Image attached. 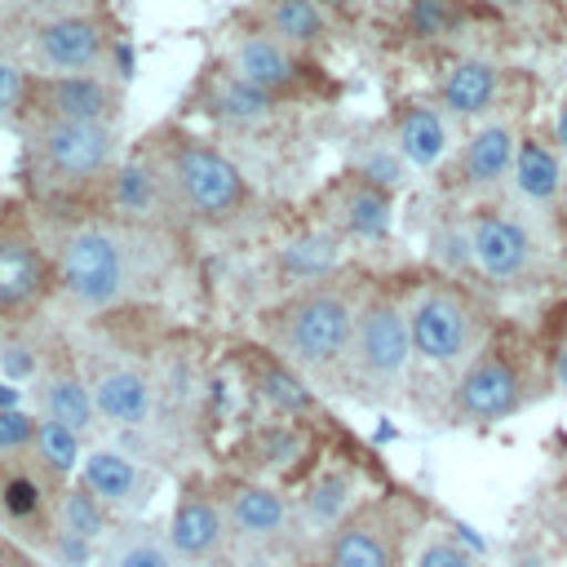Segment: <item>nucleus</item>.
<instances>
[{"label":"nucleus","instance_id":"obj_14","mask_svg":"<svg viewBox=\"0 0 567 567\" xmlns=\"http://www.w3.org/2000/svg\"><path fill=\"white\" fill-rule=\"evenodd\" d=\"M452 137H447V120L434 106H408L399 115V155L416 168H434L447 155Z\"/></svg>","mask_w":567,"mask_h":567},{"label":"nucleus","instance_id":"obj_31","mask_svg":"<svg viewBox=\"0 0 567 567\" xmlns=\"http://www.w3.org/2000/svg\"><path fill=\"white\" fill-rule=\"evenodd\" d=\"M412 567H478L474 563V554L461 545V540H452V536H430L421 549H416V563Z\"/></svg>","mask_w":567,"mask_h":567},{"label":"nucleus","instance_id":"obj_2","mask_svg":"<svg viewBox=\"0 0 567 567\" xmlns=\"http://www.w3.org/2000/svg\"><path fill=\"white\" fill-rule=\"evenodd\" d=\"M408 328H412V350L425 363L452 368L474 350L478 319H474V306L456 288H430L412 301Z\"/></svg>","mask_w":567,"mask_h":567},{"label":"nucleus","instance_id":"obj_5","mask_svg":"<svg viewBox=\"0 0 567 567\" xmlns=\"http://www.w3.org/2000/svg\"><path fill=\"white\" fill-rule=\"evenodd\" d=\"M412 328H408V310H399L390 297H377L359 310L354 323V359L363 372L390 381L403 377L408 359H412Z\"/></svg>","mask_w":567,"mask_h":567},{"label":"nucleus","instance_id":"obj_21","mask_svg":"<svg viewBox=\"0 0 567 567\" xmlns=\"http://www.w3.org/2000/svg\"><path fill=\"white\" fill-rule=\"evenodd\" d=\"M84 487L93 492V496H106V501H128L133 496V487H137V470H133V461H124L120 452H93L89 461H84Z\"/></svg>","mask_w":567,"mask_h":567},{"label":"nucleus","instance_id":"obj_28","mask_svg":"<svg viewBox=\"0 0 567 567\" xmlns=\"http://www.w3.org/2000/svg\"><path fill=\"white\" fill-rule=\"evenodd\" d=\"M346 505H350V478H341V474L319 478L315 492H310V501H306V509H310L315 523H332Z\"/></svg>","mask_w":567,"mask_h":567},{"label":"nucleus","instance_id":"obj_8","mask_svg":"<svg viewBox=\"0 0 567 567\" xmlns=\"http://www.w3.org/2000/svg\"><path fill=\"white\" fill-rule=\"evenodd\" d=\"M518 142H523V133L509 120H483L461 151V182L465 186H501L514 173Z\"/></svg>","mask_w":567,"mask_h":567},{"label":"nucleus","instance_id":"obj_3","mask_svg":"<svg viewBox=\"0 0 567 567\" xmlns=\"http://www.w3.org/2000/svg\"><path fill=\"white\" fill-rule=\"evenodd\" d=\"M452 408L461 421L470 425H496L505 416H514L523 408V372L509 354L501 350H483L465 363L456 390H452Z\"/></svg>","mask_w":567,"mask_h":567},{"label":"nucleus","instance_id":"obj_34","mask_svg":"<svg viewBox=\"0 0 567 567\" xmlns=\"http://www.w3.org/2000/svg\"><path fill=\"white\" fill-rule=\"evenodd\" d=\"M35 430H40L35 416H27V412H18V408L0 412V452H18V447H27V443L35 439Z\"/></svg>","mask_w":567,"mask_h":567},{"label":"nucleus","instance_id":"obj_11","mask_svg":"<svg viewBox=\"0 0 567 567\" xmlns=\"http://www.w3.org/2000/svg\"><path fill=\"white\" fill-rule=\"evenodd\" d=\"M563 151L536 133H527L518 142V159H514V190L527 204H554L563 195Z\"/></svg>","mask_w":567,"mask_h":567},{"label":"nucleus","instance_id":"obj_18","mask_svg":"<svg viewBox=\"0 0 567 567\" xmlns=\"http://www.w3.org/2000/svg\"><path fill=\"white\" fill-rule=\"evenodd\" d=\"M49 106L58 111V120H80V124H97L111 111V93L106 84L89 80V75H62L49 89Z\"/></svg>","mask_w":567,"mask_h":567},{"label":"nucleus","instance_id":"obj_33","mask_svg":"<svg viewBox=\"0 0 567 567\" xmlns=\"http://www.w3.org/2000/svg\"><path fill=\"white\" fill-rule=\"evenodd\" d=\"M0 505H4L13 518H31V514L40 509V483L27 478V474L4 478V487H0Z\"/></svg>","mask_w":567,"mask_h":567},{"label":"nucleus","instance_id":"obj_16","mask_svg":"<svg viewBox=\"0 0 567 567\" xmlns=\"http://www.w3.org/2000/svg\"><path fill=\"white\" fill-rule=\"evenodd\" d=\"M328 567H394V540L372 523H350L332 536Z\"/></svg>","mask_w":567,"mask_h":567},{"label":"nucleus","instance_id":"obj_37","mask_svg":"<svg viewBox=\"0 0 567 567\" xmlns=\"http://www.w3.org/2000/svg\"><path fill=\"white\" fill-rule=\"evenodd\" d=\"M487 4L492 9H505L514 18H532V22H540V18H549L558 9V0H487Z\"/></svg>","mask_w":567,"mask_h":567},{"label":"nucleus","instance_id":"obj_35","mask_svg":"<svg viewBox=\"0 0 567 567\" xmlns=\"http://www.w3.org/2000/svg\"><path fill=\"white\" fill-rule=\"evenodd\" d=\"M115 567H173V554L159 540H133L115 554Z\"/></svg>","mask_w":567,"mask_h":567},{"label":"nucleus","instance_id":"obj_6","mask_svg":"<svg viewBox=\"0 0 567 567\" xmlns=\"http://www.w3.org/2000/svg\"><path fill=\"white\" fill-rule=\"evenodd\" d=\"M62 284L89 301V306H102V301H115L120 297V284H124V261H120V248L111 235L102 230H80L62 244Z\"/></svg>","mask_w":567,"mask_h":567},{"label":"nucleus","instance_id":"obj_13","mask_svg":"<svg viewBox=\"0 0 567 567\" xmlns=\"http://www.w3.org/2000/svg\"><path fill=\"white\" fill-rule=\"evenodd\" d=\"M168 545L182 558H204L221 545V509L204 496H186L168 518Z\"/></svg>","mask_w":567,"mask_h":567},{"label":"nucleus","instance_id":"obj_38","mask_svg":"<svg viewBox=\"0 0 567 567\" xmlns=\"http://www.w3.org/2000/svg\"><path fill=\"white\" fill-rule=\"evenodd\" d=\"M412 27L425 31V35H434L443 27V0H416L412 4Z\"/></svg>","mask_w":567,"mask_h":567},{"label":"nucleus","instance_id":"obj_27","mask_svg":"<svg viewBox=\"0 0 567 567\" xmlns=\"http://www.w3.org/2000/svg\"><path fill=\"white\" fill-rule=\"evenodd\" d=\"M35 447H40V456H44L53 470H71V465L80 461V439H75V430L62 425V421H53V416L40 421V430H35Z\"/></svg>","mask_w":567,"mask_h":567},{"label":"nucleus","instance_id":"obj_4","mask_svg":"<svg viewBox=\"0 0 567 567\" xmlns=\"http://www.w3.org/2000/svg\"><path fill=\"white\" fill-rule=\"evenodd\" d=\"M359 315L341 292H310L288 310V350L301 363H332L350 341H354Z\"/></svg>","mask_w":567,"mask_h":567},{"label":"nucleus","instance_id":"obj_7","mask_svg":"<svg viewBox=\"0 0 567 567\" xmlns=\"http://www.w3.org/2000/svg\"><path fill=\"white\" fill-rule=\"evenodd\" d=\"M177 182H182L186 199H190L199 213H208V217L235 208L239 195H244V182H239L235 164L221 159L217 151H204V146H186V151L177 155Z\"/></svg>","mask_w":567,"mask_h":567},{"label":"nucleus","instance_id":"obj_25","mask_svg":"<svg viewBox=\"0 0 567 567\" xmlns=\"http://www.w3.org/2000/svg\"><path fill=\"white\" fill-rule=\"evenodd\" d=\"M270 27L284 35V40H319L323 35V13L310 4V0H275L270 4Z\"/></svg>","mask_w":567,"mask_h":567},{"label":"nucleus","instance_id":"obj_44","mask_svg":"<svg viewBox=\"0 0 567 567\" xmlns=\"http://www.w3.org/2000/svg\"><path fill=\"white\" fill-rule=\"evenodd\" d=\"M9 408H18V390L9 381H0V412H9Z\"/></svg>","mask_w":567,"mask_h":567},{"label":"nucleus","instance_id":"obj_45","mask_svg":"<svg viewBox=\"0 0 567 567\" xmlns=\"http://www.w3.org/2000/svg\"><path fill=\"white\" fill-rule=\"evenodd\" d=\"M4 567H35V563H22V558H9Z\"/></svg>","mask_w":567,"mask_h":567},{"label":"nucleus","instance_id":"obj_1","mask_svg":"<svg viewBox=\"0 0 567 567\" xmlns=\"http://www.w3.org/2000/svg\"><path fill=\"white\" fill-rule=\"evenodd\" d=\"M470 257L474 270H483L492 284H523L536 275L540 261V239L527 226V217L505 213V208H483L470 217Z\"/></svg>","mask_w":567,"mask_h":567},{"label":"nucleus","instance_id":"obj_26","mask_svg":"<svg viewBox=\"0 0 567 567\" xmlns=\"http://www.w3.org/2000/svg\"><path fill=\"white\" fill-rule=\"evenodd\" d=\"M102 527H106V509H102V496H93L89 487H71V492L62 496V532L93 540Z\"/></svg>","mask_w":567,"mask_h":567},{"label":"nucleus","instance_id":"obj_36","mask_svg":"<svg viewBox=\"0 0 567 567\" xmlns=\"http://www.w3.org/2000/svg\"><path fill=\"white\" fill-rule=\"evenodd\" d=\"M399 177H403V164L394 159V155H372L368 164H363V182H372V186H399Z\"/></svg>","mask_w":567,"mask_h":567},{"label":"nucleus","instance_id":"obj_47","mask_svg":"<svg viewBox=\"0 0 567 567\" xmlns=\"http://www.w3.org/2000/svg\"><path fill=\"white\" fill-rule=\"evenodd\" d=\"M40 4H58V0H40Z\"/></svg>","mask_w":567,"mask_h":567},{"label":"nucleus","instance_id":"obj_32","mask_svg":"<svg viewBox=\"0 0 567 567\" xmlns=\"http://www.w3.org/2000/svg\"><path fill=\"white\" fill-rule=\"evenodd\" d=\"M115 195H120V204H124V208L142 213V208L155 199V177H151V168L128 164V168L120 173V182H115Z\"/></svg>","mask_w":567,"mask_h":567},{"label":"nucleus","instance_id":"obj_19","mask_svg":"<svg viewBox=\"0 0 567 567\" xmlns=\"http://www.w3.org/2000/svg\"><path fill=\"white\" fill-rule=\"evenodd\" d=\"M284 518H288V505L270 487H239L230 496V523L244 536H275L284 527Z\"/></svg>","mask_w":567,"mask_h":567},{"label":"nucleus","instance_id":"obj_40","mask_svg":"<svg viewBox=\"0 0 567 567\" xmlns=\"http://www.w3.org/2000/svg\"><path fill=\"white\" fill-rule=\"evenodd\" d=\"M18 89H22L18 71H13L9 62H0V111H9V106L18 102Z\"/></svg>","mask_w":567,"mask_h":567},{"label":"nucleus","instance_id":"obj_30","mask_svg":"<svg viewBox=\"0 0 567 567\" xmlns=\"http://www.w3.org/2000/svg\"><path fill=\"white\" fill-rule=\"evenodd\" d=\"M261 390H266V399H270L275 408H284V412H301V408H310L306 385H301L292 372H284V368H266V372H261Z\"/></svg>","mask_w":567,"mask_h":567},{"label":"nucleus","instance_id":"obj_17","mask_svg":"<svg viewBox=\"0 0 567 567\" xmlns=\"http://www.w3.org/2000/svg\"><path fill=\"white\" fill-rule=\"evenodd\" d=\"M93 408L111 421H124V425H137L146 421L151 412V390L137 372H106L97 385H93Z\"/></svg>","mask_w":567,"mask_h":567},{"label":"nucleus","instance_id":"obj_46","mask_svg":"<svg viewBox=\"0 0 567 567\" xmlns=\"http://www.w3.org/2000/svg\"><path fill=\"white\" fill-rule=\"evenodd\" d=\"M204 567H230V563H221V558H213V563H204Z\"/></svg>","mask_w":567,"mask_h":567},{"label":"nucleus","instance_id":"obj_15","mask_svg":"<svg viewBox=\"0 0 567 567\" xmlns=\"http://www.w3.org/2000/svg\"><path fill=\"white\" fill-rule=\"evenodd\" d=\"M40 284H44L40 252L18 235H0V306L31 301L40 292Z\"/></svg>","mask_w":567,"mask_h":567},{"label":"nucleus","instance_id":"obj_12","mask_svg":"<svg viewBox=\"0 0 567 567\" xmlns=\"http://www.w3.org/2000/svg\"><path fill=\"white\" fill-rule=\"evenodd\" d=\"M97 53H102V35H97V27L89 18H58V22H49L40 31V58L49 66L66 71V75H75L89 62H97Z\"/></svg>","mask_w":567,"mask_h":567},{"label":"nucleus","instance_id":"obj_22","mask_svg":"<svg viewBox=\"0 0 567 567\" xmlns=\"http://www.w3.org/2000/svg\"><path fill=\"white\" fill-rule=\"evenodd\" d=\"M346 226L359 239H381L390 230V195L372 182H359L346 199Z\"/></svg>","mask_w":567,"mask_h":567},{"label":"nucleus","instance_id":"obj_10","mask_svg":"<svg viewBox=\"0 0 567 567\" xmlns=\"http://www.w3.org/2000/svg\"><path fill=\"white\" fill-rule=\"evenodd\" d=\"M439 97L452 115H487L501 97V66L487 62V58H461L443 75Z\"/></svg>","mask_w":567,"mask_h":567},{"label":"nucleus","instance_id":"obj_24","mask_svg":"<svg viewBox=\"0 0 567 567\" xmlns=\"http://www.w3.org/2000/svg\"><path fill=\"white\" fill-rule=\"evenodd\" d=\"M332 261H337V239L332 235H319V230H310V235H301V239H292L284 248V270L288 275H301V279L323 275Z\"/></svg>","mask_w":567,"mask_h":567},{"label":"nucleus","instance_id":"obj_42","mask_svg":"<svg viewBox=\"0 0 567 567\" xmlns=\"http://www.w3.org/2000/svg\"><path fill=\"white\" fill-rule=\"evenodd\" d=\"M4 372L9 377H27L31 372V359H22V350H4Z\"/></svg>","mask_w":567,"mask_h":567},{"label":"nucleus","instance_id":"obj_29","mask_svg":"<svg viewBox=\"0 0 567 567\" xmlns=\"http://www.w3.org/2000/svg\"><path fill=\"white\" fill-rule=\"evenodd\" d=\"M266 106H270V93L257 84L235 80L221 89V115H230V120H257V115H266Z\"/></svg>","mask_w":567,"mask_h":567},{"label":"nucleus","instance_id":"obj_20","mask_svg":"<svg viewBox=\"0 0 567 567\" xmlns=\"http://www.w3.org/2000/svg\"><path fill=\"white\" fill-rule=\"evenodd\" d=\"M235 66H239V80L244 84H257L266 93L292 80V58L275 40H244L235 49Z\"/></svg>","mask_w":567,"mask_h":567},{"label":"nucleus","instance_id":"obj_23","mask_svg":"<svg viewBox=\"0 0 567 567\" xmlns=\"http://www.w3.org/2000/svg\"><path fill=\"white\" fill-rule=\"evenodd\" d=\"M44 408H49V416L53 421H62V425H71L75 434L93 421V390H84L75 377H53L49 385H44Z\"/></svg>","mask_w":567,"mask_h":567},{"label":"nucleus","instance_id":"obj_43","mask_svg":"<svg viewBox=\"0 0 567 567\" xmlns=\"http://www.w3.org/2000/svg\"><path fill=\"white\" fill-rule=\"evenodd\" d=\"M554 385L567 394V337H563V346H558V354H554Z\"/></svg>","mask_w":567,"mask_h":567},{"label":"nucleus","instance_id":"obj_41","mask_svg":"<svg viewBox=\"0 0 567 567\" xmlns=\"http://www.w3.org/2000/svg\"><path fill=\"white\" fill-rule=\"evenodd\" d=\"M554 146H558L563 159H567V97H563L558 111H554Z\"/></svg>","mask_w":567,"mask_h":567},{"label":"nucleus","instance_id":"obj_9","mask_svg":"<svg viewBox=\"0 0 567 567\" xmlns=\"http://www.w3.org/2000/svg\"><path fill=\"white\" fill-rule=\"evenodd\" d=\"M44 155L58 173L84 177L97 173L111 155V133L102 124H80V120H53L44 128Z\"/></svg>","mask_w":567,"mask_h":567},{"label":"nucleus","instance_id":"obj_39","mask_svg":"<svg viewBox=\"0 0 567 567\" xmlns=\"http://www.w3.org/2000/svg\"><path fill=\"white\" fill-rule=\"evenodd\" d=\"M58 558H62L66 567H84V563H89V540L62 532V536H58Z\"/></svg>","mask_w":567,"mask_h":567}]
</instances>
